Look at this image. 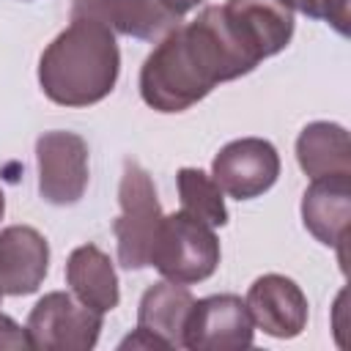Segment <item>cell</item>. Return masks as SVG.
Instances as JSON below:
<instances>
[{
  "label": "cell",
  "mask_w": 351,
  "mask_h": 351,
  "mask_svg": "<svg viewBox=\"0 0 351 351\" xmlns=\"http://www.w3.org/2000/svg\"><path fill=\"white\" fill-rule=\"evenodd\" d=\"M3 214H5V197H3V192H0V219H3Z\"/></svg>",
  "instance_id": "7402d4cb"
},
{
  "label": "cell",
  "mask_w": 351,
  "mask_h": 351,
  "mask_svg": "<svg viewBox=\"0 0 351 351\" xmlns=\"http://www.w3.org/2000/svg\"><path fill=\"white\" fill-rule=\"evenodd\" d=\"M192 304H195V296L186 285L173 280L154 282L140 299L137 326L159 337L167 348H178L184 346V329H186Z\"/></svg>",
  "instance_id": "5bb4252c"
},
{
  "label": "cell",
  "mask_w": 351,
  "mask_h": 351,
  "mask_svg": "<svg viewBox=\"0 0 351 351\" xmlns=\"http://www.w3.org/2000/svg\"><path fill=\"white\" fill-rule=\"evenodd\" d=\"M0 296H3V291H0Z\"/></svg>",
  "instance_id": "603a6c76"
},
{
  "label": "cell",
  "mask_w": 351,
  "mask_h": 351,
  "mask_svg": "<svg viewBox=\"0 0 351 351\" xmlns=\"http://www.w3.org/2000/svg\"><path fill=\"white\" fill-rule=\"evenodd\" d=\"M247 310L252 324L271 337L288 340L307 326V296L282 274H263L247 291Z\"/></svg>",
  "instance_id": "30bf717a"
},
{
  "label": "cell",
  "mask_w": 351,
  "mask_h": 351,
  "mask_svg": "<svg viewBox=\"0 0 351 351\" xmlns=\"http://www.w3.org/2000/svg\"><path fill=\"white\" fill-rule=\"evenodd\" d=\"M71 16L96 19L112 33L143 41H159L178 25L159 0H71Z\"/></svg>",
  "instance_id": "4fadbf2b"
},
{
  "label": "cell",
  "mask_w": 351,
  "mask_h": 351,
  "mask_svg": "<svg viewBox=\"0 0 351 351\" xmlns=\"http://www.w3.org/2000/svg\"><path fill=\"white\" fill-rule=\"evenodd\" d=\"M252 315L233 293L206 296L192 304L184 346L192 351H236L252 346Z\"/></svg>",
  "instance_id": "ba28073f"
},
{
  "label": "cell",
  "mask_w": 351,
  "mask_h": 351,
  "mask_svg": "<svg viewBox=\"0 0 351 351\" xmlns=\"http://www.w3.org/2000/svg\"><path fill=\"white\" fill-rule=\"evenodd\" d=\"M176 181H178V197H181V208L184 211L200 217L211 228L228 222L225 197H222V189L214 184V178H208L203 170L181 167Z\"/></svg>",
  "instance_id": "e0dca14e"
},
{
  "label": "cell",
  "mask_w": 351,
  "mask_h": 351,
  "mask_svg": "<svg viewBox=\"0 0 351 351\" xmlns=\"http://www.w3.org/2000/svg\"><path fill=\"white\" fill-rule=\"evenodd\" d=\"M296 159L310 178L351 173L348 132L329 121L307 123L296 140Z\"/></svg>",
  "instance_id": "2e32d148"
},
{
  "label": "cell",
  "mask_w": 351,
  "mask_h": 351,
  "mask_svg": "<svg viewBox=\"0 0 351 351\" xmlns=\"http://www.w3.org/2000/svg\"><path fill=\"white\" fill-rule=\"evenodd\" d=\"M27 340L38 351H88L101 332V313L74 293L52 291L27 315Z\"/></svg>",
  "instance_id": "5b68a950"
},
{
  "label": "cell",
  "mask_w": 351,
  "mask_h": 351,
  "mask_svg": "<svg viewBox=\"0 0 351 351\" xmlns=\"http://www.w3.org/2000/svg\"><path fill=\"white\" fill-rule=\"evenodd\" d=\"M159 3H162L170 14H176V16L181 19L186 11H192V8H195V5H200L203 0H159Z\"/></svg>",
  "instance_id": "44dd1931"
},
{
  "label": "cell",
  "mask_w": 351,
  "mask_h": 351,
  "mask_svg": "<svg viewBox=\"0 0 351 351\" xmlns=\"http://www.w3.org/2000/svg\"><path fill=\"white\" fill-rule=\"evenodd\" d=\"M0 348H30L27 332L0 313Z\"/></svg>",
  "instance_id": "d6986e66"
},
{
  "label": "cell",
  "mask_w": 351,
  "mask_h": 351,
  "mask_svg": "<svg viewBox=\"0 0 351 351\" xmlns=\"http://www.w3.org/2000/svg\"><path fill=\"white\" fill-rule=\"evenodd\" d=\"M302 222L321 244L337 247L343 258L351 225V173L313 178L302 197Z\"/></svg>",
  "instance_id": "8fae6325"
},
{
  "label": "cell",
  "mask_w": 351,
  "mask_h": 351,
  "mask_svg": "<svg viewBox=\"0 0 351 351\" xmlns=\"http://www.w3.org/2000/svg\"><path fill=\"white\" fill-rule=\"evenodd\" d=\"M258 60L230 30L222 5H206L192 22L165 33L140 69V96L159 112H181L217 82L250 74Z\"/></svg>",
  "instance_id": "6da1fadb"
},
{
  "label": "cell",
  "mask_w": 351,
  "mask_h": 351,
  "mask_svg": "<svg viewBox=\"0 0 351 351\" xmlns=\"http://www.w3.org/2000/svg\"><path fill=\"white\" fill-rule=\"evenodd\" d=\"M222 14L258 63L285 49L293 36V8L285 0H228Z\"/></svg>",
  "instance_id": "9c48e42d"
},
{
  "label": "cell",
  "mask_w": 351,
  "mask_h": 351,
  "mask_svg": "<svg viewBox=\"0 0 351 351\" xmlns=\"http://www.w3.org/2000/svg\"><path fill=\"white\" fill-rule=\"evenodd\" d=\"M49 271V244L30 225H11L0 230V291L8 296H27L38 291Z\"/></svg>",
  "instance_id": "7c38bea8"
},
{
  "label": "cell",
  "mask_w": 351,
  "mask_h": 351,
  "mask_svg": "<svg viewBox=\"0 0 351 351\" xmlns=\"http://www.w3.org/2000/svg\"><path fill=\"white\" fill-rule=\"evenodd\" d=\"M217 263L219 241L208 222L184 208L170 217H162L148 266H154L165 280L192 285L211 277Z\"/></svg>",
  "instance_id": "3957f363"
},
{
  "label": "cell",
  "mask_w": 351,
  "mask_h": 351,
  "mask_svg": "<svg viewBox=\"0 0 351 351\" xmlns=\"http://www.w3.org/2000/svg\"><path fill=\"white\" fill-rule=\"evenodd\" d=\"M277 176H280L277 148L261 137L233 140L211 162L214 184L236 200H252L263 195L266 189H271Z\"/></svg>",
  "instance_id": "52a82bcc"
},
{
  "label": "cell",
  "mask_w": 351,
  "mask_h": 351,
  "mask_svg": "<svg viewBox=\"0 0 351 351\" xmlns=\"http://www.w3.org/2000/svg\"><path fill=\"white\" fill-rule=\"evenodd\" d=\"M121 348H167L159 337H154L151 332H145V329H134V335H129L123 343H121Z\"/></svg>",
  "instance_id": "ffe728a7"
},
{
  "label": "cell",
  "mask_w": 351,
  "mask_h": 351,
  "mask_svg": "<svg viewBox=\"0 0 351 351\" xmlns=\"http://www.w3.org/2000/svg\"><path fill=\"white\" fill-rule=\"evenodd\" d=\"M121 214L112 222L118 241V263L123 269H145L151 263L154 239L162 225V208L156 200V186L151 176L132 159L123 162V176L118 186Z\"/></svg>",
  "instance_id": "277c9868"
},
{
  "label": "cell",
  "mask_w": 351,
  "mask_h": 351,
  "mask_svg": "<svg viewBox=\"0 0 351 351\" xmlns=\"http://www.w3.org/2000/svg\"><path fill=\"white\" fill-rule=\"evenodd\" d=\"M38 192L52 206H74L88 186V143L74 132H44L36 140Z\"/></svg>",
  "instance_id": "8992f818"
},
{
  "label": "cell",
  "mask_w": 351,
  "mask_h": 351,
  "mask_svg": "<svg viewBox=\"0 0 351 351\" xmlns=\"http://www.w3.org/2000/svg\"><path fill=\"white\" fill-rule=\"evenodd\" d=\"M285 3L313 19H326L343 36L348 33V0H285Z\"/></svg>",
  "instance_id": "ac0fdd59"
},
{
  "label": "cell",
  "mask_w": 351,
  "mask_h": 351,
  "mask_svg": "<svg viewBox=\"0 0 351 351\" xmlns=\"http://www.w3.org/2000/svg\"><path fill=\"white\" fill-rule=\"evenodd\" d=\"M66 280L80 302L99 310L101 315L118 307V277L112 269V261L96 247L82 244L77 247L66 261Z\"/></svg>",
  "instance_id": "9a60e30c"
},
{
  "label": "cell",
  "mask_w": 351,
  "mask_h": 351,
  "mask_svg": "<svg viewBox=\"0 0 351 351\" xmlns=\"http://www.w3.org/2000/svg\"><path fill=\"white\" fill-rule=\"evenodd\" d=\"M121 69L115 33L96 19L71 16L38 60V85L63 107H88L110 96Z\"/></svg>",
  "instance_id": "7a4b0ae2"
}]
</instances>
